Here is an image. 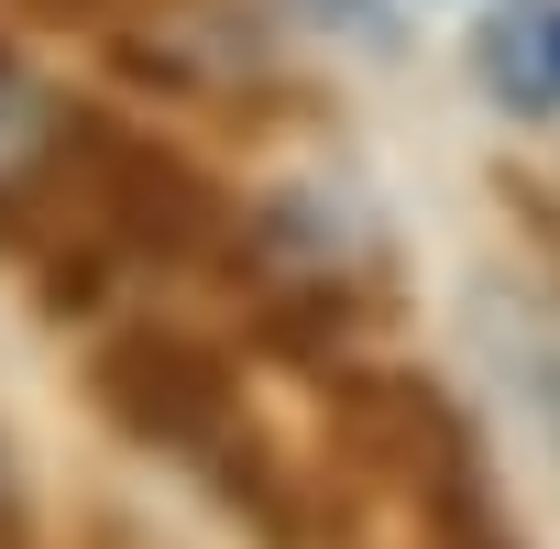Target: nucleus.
<instances>
[{
    "label": "nucleus",
    "mask_w": 560,
    "mask_h": 549,
    "mask_svg": "<svg viewBox=\"0 0 560 549\" xmlns=\"http://www.w3.org/2000/svg\"><path fill=\"white\" fill-rule=\"evenodd\" d=\"M483 352L516 374L527 418H538V429H549V451H560V330H549V319H516L505 297H483Z\"/></svg>",
    "instance_id": "3"
},
{
    "label": "nucleus",
    "mask_w": 560,
    "mask_h": 549,
    "mask_svg": "<svg viewBox=\"0 0 560 549\" xmlns=\"http://www.w3.org/2000/svg\"><path fill=\"white\" fill-rule=\"evenodd\" d=\"M0 549H12V527H0Z\"/></svg>",
    "instance_id": "6"
},
{
    "label": "nucleus",
    "mask_w": 560,
    "mask_h": 549,
    "mask_svg": "<svg viewBox=\"0 0 560 549\" xmlns=\"http://www.w3.org/2000/svg\"><path fill=\"white\" fill-rule=\"evenodd\" d=\"M89 385H100V407H110L132 440H154V451H176V462H231V451H242L231 363L198 352V341H176V330H121Z\"/></svg>",
    "instance_id": "1"
},
{
    "label": "nucleus",
    "mask_w": 560,
    "mask_h": 549,
    "mask_svg": "<svg viewBox=\"0 0 560 549\" xmlns=\"http://www.w3.org/2000/svg\"><path fill=\"white\" fill-rule=\"evenodd\" d=\"M308 23H330V34H352V45H396L385 0H308Z\"/></svg>",
    "instance_id": "4"
},
{
    "label": "nucleus",
    "mask_w": 560,
    "mask_h": 549,
    "mask_svg": "<svg viewBox=\"0 0 560 549\" xmlns=\"http://www.w3.org/2000/svg\"><path fill=\"white\" fill-rule=\"evenodd\" d=\"M67 143H78V110L0 45V209H23L56 165H67Z\"/></svg>",
    "instance_id": "2"
},
{
    "label": "nucleus",
    "mask_w": 560,
    "mask_h": 549,
    "mask_svg": "<svg viewBox=\"0 0 560 549\" xmlns=\"http://www.w3.org/2000/svg\"><path fill=\"white\" fill-rule=\"evenodd\" d=\"M538 67H549V89H560V12H538Z\"/></svg>",
    "instance_id": "5"
}]
</instances>
